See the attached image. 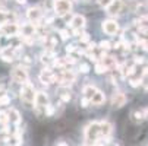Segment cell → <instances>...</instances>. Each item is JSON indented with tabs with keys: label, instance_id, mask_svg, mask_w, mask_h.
<instances>
[{
	"label": "cell",
	"instance_id": "7a4b0ae2",
	"mask_svg": "<svg viewBox=\"0 0 148 146\" xmlns=\"http://www.w3.org/2000/svg\"><path fill=\"white\" fill-rule=\"evenodd\" d=\"M53 7L57 16H66L72 9V3L69 0H54Z\"/></svg>",
	"mask_w": 148,
	"mask_h": 146
},
{
	"label": "cell",
	"instance_id": "4fadbf2b",
	"mask_svg": "<svg viewBox=\"0 0 148 146\" xmlns=\"http://www.w3.org/2000/svg\"><path fill=\"white\" fill-rule=\"evenodd\" d=\"M90 102H92L94 105H101L104 102V94L100 92V91H95V94L92 95V98L90 99Z\"/></svg>",
	"mask_w": 148,
	"mask_h": 146
},
{
	"label": "cell",
	"instance_id": "7bdbcfd3",
	"mask_svg": "<svg viewBox=\"0 0 148 146\" xmlns=\"http://www.w3.org/2000/svg\"><path fill=\"white\" fill-rule=\"evenodd\" d=\"M94 146H103V145H94Z\"/></svg>",
	"mask_w": 148,
	"mask_h": 146
},
{
	"label": "cell",
	"instance_id": "d6986e66",
	"mask_svg": "<svg viewBox=\"0 0 148 146\" xmlns=\"http://www.w3.org/2000/svg\"><path fill=\"white\" fill-rule=\"evenodd\" d=\"M106 70H107V67H106L103 63H97V65H95V73L101 75V73H104Z\"/></svg>",
	"mask_w": 148,
	"mask_h": 146
},
{
	"label": "cell",
	"instance_id": "4316f807",
	"mask_svg": "<svg viewBox=\"0 0 148 146\" xmlns=\"http://www.w3.org/2000/svg\"><path fill=\"white\" fill-rule=\"evenodd\" d=\"M110 2H112V0H98V5L103 6V7H107L110 5Z\"/></svg>",
	"mask_w": 148,
	"mask_h": 146
},
{
	"label": "cell",
	"instance_id": "5b68a950",
	"mask_svg": "<svg viewBox=\"0 0 148 146\" xmlns=\"http://www.w3.org/2000/svg\"><path fill=\"white\" fill-rule=\"evenodd\" d=\"M103 31L106 34H109V35H114L119 31V25H117L116 20H112V19L110 20H104L103 22Z\"/></svg>",
	"mask_w": 148,
	"mask_h": 146
},
{
	"label": "cell",
	"instance_id": "7c38bea8",
	"mask_svg": "<svg viewBox=\"0 0 148 146\" xmlns=\"http://www.w3.org/2000/svg\"><path fill=\"white\" fill-rule=\"evenodd\" d=\"M84 25H85V18L81 16V15H75L71 20V26L75 29V28H84Z\"/></svg>",
	"mask_w": 148,
	"mask_h": 146
},
{
	"label": "cell",
	"instance_id": "60d3db41",
	"mask_svg": "<svg viewBox=\"0 0 148 146\" xmlns=\"http://www.w3.org/2000/svg\"><path fill=\"white\" fill-rule=\"evenodd\" d=\"M120 47V43H116V44H113V48H119Z\"/></svg>",
	"mask_w": 148,
	"mask_h": 146
},
{
	"label": "cell",
	"instance_id": "603a6c76",
	"mask_svg": "<svg viewBox=\"0 0 148 146\" xmlns=\"http://www.w3.org/2000/svg\"><path fill=\"white\" fill-rule=\"evenodd\" d=\"M9 102H10V98L8 95H3L2 98H0V105H6V104H9Z\"/></svg>",
	"mask_w": 148,
	"mask_h": 146
},
{
	"label": "cell",
	"instance_id": "9c48e42d",
	"mask_svg": "<svg viewBox=\"0 0 148 146\" xmlns=\"http://www.w3.org/2000/svg\"><path fill=\"white\" fill-rule=\"evenodd\" d=\"M122 6H123L122 0H112L110 5L106 7V10H107L109 15H117V13L122 10Z\"/></svg>",
	"mask_w": 148,
	"mask_h": 146
},
{
	"label": "cell",
	"instance_id": "8992f818",
	"mask_svg": "<svg viewBox=\"0 0 148 146\" xmlns=\"http://www.w3.org/2000/svg\"><path fill=\"white\" fill-rule=\"evenodd\" d=\"M0 31H2L6 37H12V35H16L18 34V31H19V26L16 25V24H13V22H6V24H3L2 25V28H0Z\"/></svg>",
	"mask_w": 148,
	"mask_h": 146
},
{
	"label": "cell",
	"instance_id": "277c9868",
	"mask_svg": "<svg viewBox=\"0 0 148 146\" xmlns=\"http://www.w3.org/2000/svg\"><path fill=\"white\" fill-rule=\"evenodd\" d=\"M12 79H13V82L21 83V85H22V83H25L28 80V73H27V70L22 66L15 67L13 72H12Z\"/></svg>",
	"mask_w": 148,
	"mask_h": 146
},
{
	"label": "cell",
	"instance_id": "4dcf8cb0",
	"mask_svg": "<svg viewBox=\"0 0 148 146\" xmlns=\"http://www.w3.org/2000/svg\"><path fill=\"white\" fill-rule=\"evenodd\" d=\"M66 51H68V53H73V51H76V45H75V44H69V45L66 47Z\"/></svg>",
	"mask_w": 148,
	"mask_h": 146
},
{
	"label": "cell",
	"instance_id": "e575fe53",
	"mask_svg": "<svg viewBox=\"0 0 148 146\" xmlns=\"http://www.w3.org/2000/svg\"><path fill=\"white\" fill-rule=\"evenodd\" d=\"M24 63L29 65V63H31V58H29V57H24Z\"/></svg>",
	"mask_w": 148,
	"mask_h": 146
},
{
	"label": "cell",
	"instance_id": "7402d4cb",
	"mask_svg": "<svg viewBox=\"0 0 148 146\" xmlns=\"http://www.w3.org/2000/svg\"><path fill=\"white\" fill-rule=\"evenodd\" d=\"M63 60H65V65H75L76 63V58L72 57V56H68V57H65Z\"/></svg>",
	"mask_w": 148,
	"mask_h": 146
},
{
	"label": "cell",
	"instance_id": "52a82bcc",
	"mask_svg": "<svg viewBox=\"0 0 148 146\" xmlns=\"http://www.w3.org/2000/svg\"><path fill=\"white\" fill-rule=\"evenodd\" d=\"M125 104H126V95L125 94L117 92V94L113 95V98H112V107L113 108H120V107L125 105Z\"/></svg>",
	"mask_w": 148,
	"mask_h": 146
},
{
	"label": "cell",
	"instance_id": "9a60e30c",
	"mask_svg": "<svg viewBox=\"0 0 148 146\" xmlns=\"http://www.w3.org/2000/svg\"><path fill=\"white\" fill-rule=\"evenodd\" d=\"M2 58L5 60V61H8V63H10V61H13V50H10L9 47H6V48H3L2 50Z\"/></svg>",
	"mask_w": 148,
	"mask_h": 146
},
{
	"label": "cell",
	"instance_id": "5bb4252c",
	"mask_svg": "<svg viewBox=\"0 0 148 146\" xmlns=\"http://www.w3.org/2000/svg\"><path fill=\"white\" fill-rule=\"evenodd\" d=\"M8 117H9V121H10V123H15V124H19V123H21V115H19V113H18L15 108H10V110H9Z\"/></svg>",
	"mask_w": 148,
	"mask_h": 146
},
{
	"label": "cell",
	"instance_id": "f35d334b",
	"mask_svg": "<svg viewBox=\"0 0 148 146\" xmlns=\"http://www.w3.org/2000/svg\"><path fill=\"white\" fill-rule=\"evenodd\" d=\"M144 86H145V89L148 91V77H147V79L144 80Z\"/></svg>",
	"mask_w": 148,
	"mask_h": 146
},
{
	"label": "cell",
	"instance_id": "e0dca14e",
	"mask_svg": "<svg viewBox=\"0 0 148 146\" xmlns=\"http://www.w3.org/2000/svg\"><path fill=\"white\" fill-rule=\"evenodd\" d=\"M8 123H9L8 113H6V111H0V124H3V126H6Z\"/></svg>",
	"mask_w": 148,
	"mask_h": 146
},
{
	"label": "cell",
	"instance_id": "d590c367",
	"mask_svg": "<svg viewBox=\"0 0 148 146\" xmlns=\"http://www.w3.org/2000/svg\"><path fill=\"white\" fill-rule=\"evenodd\" d=\"M88 57H90V60H92V61L97 60V56H94V54H88Z\"/></svg>",
	"mask_w": 148,
	"mask_h": 146
},
{
	"label": "cell",
	"instance_id": "d6a6232c",
	"mask_svg": "<svg viewBox=\"0 0 148 146\" xmlns=\"http://www.w3.org/2000/svg\"><path fill=\"white\" fill-rule=\"evenodd\" d=\"M94 48H95V44H94V43H88L87 50H88V51H91V50H94Z\"/></svg>",
	"mask_w": 148,
	"mask_h": 146
},
{
	"label": "cell",
	"instance_id": "b9f144b4",
	"mask_svg": "<svg viewBox=\"0 0 148 146\" xmlns=\"http://www.w3.org/2000/svg\"><path fill=\"white\" fill-rule=\"evenodd\" d=\"M144 117H147V118H148V108L144 111Z\"/></svg>",
	"mask_w": 148,
	"mask_h": 146
},
{
	"label": "cell",
	"instance_id": "74e56055",
	"mask_svg": "<svg viewBox=\"0 0 148 146\" xmlns=\"http://www.w3.org/2000/svg\"><path fill=\"white\" fill-rule=\"evenodd\" d=\"M57 146H69V145H68L66 142H59V143H57Z\"/></svg>",
	"mask_w": 148,
	"mask_h": 146
},
{
	"label": "cell",
	"instance_id": "8d00e7d4",
	"mask_svg": "<svg viewBox=\"0 0 148 146\" xmlns=\"http://www.w3.org/2000/svg\"><path fill=\"white\" fill-rule=\"evenodd\" d=\"M139 31H141L142 34H145V32H148V29H147L145 26H141V28H139Z\"/></svg>",
	"mask_w": 148,
	"mask_h": 146
},
{
	"label": "cell",
	"instance_id": "836d02e7",
	"mask_svg": "<svg viewBox=\"0 0 148 146\" xmlns=\"http://www.w3.org/2000/svg\"><path fill=\"white\" fill-rule=\"evenodd\" d=\"M135 63H139V65H141V63H144V58L136 56V57H135Z\"/></svg>",
	"mask_w": 148,
	"mask_h": 146
},
{
	"label": "cell",
	"instance_id": "30bf717a",
	"mask_svg": "<svg viewBox=\"0 0 148 146\" xmlns=\"http://www.w3.org/2000/svg\"><path fill=\"white\" fill-rule=\"evenodd\" d=\"M49 102V98L44 92H37L35 98H34V105L35 107H46Z\"/></svg>",
	"mask_w": 148,
	"mask_h": 146
},
{
	"label": "cell",
	"instance_id": "83f0119b",
	"mask_svg": "<svg viewBox=\"0 0 148 146\" xmlns=\"http://www.w3.org/2000/svg\"><path fill=\"white\" fill-rule=\"evenodd\" d=\"M138 44H139V45H142V48H144V50H148V43H147L145 39H138Z\"/></svg>",
	"mask_w": 148,
	"mask_h": 146
},
{
	"label": "cell",
	"instance_id": "cb8c5ba5",
	"mask_svg": "<svg viewBox=\"0 0 148 146\" xmlns=\"http://www.w3.org/2000/svg\"><path fill=\"white\" fill-rule=\"evenodd\" d=\"M81 43H84V44H88L90 43V34H82V37H81Z\"/></svg>",
	"mask_w": 148,
	"mask_h": 146
},
{
	"label": "cell",
	"instance_id": "3957f363",
	"mask_svg": "<svg viewBox=\"0 0 148 146\" xmlns=\"http://www.w3.org/2000/svg\"><path fill=\"white\" fill-rule=\"evenodd\" d=\"M85 136H87V140L88 142H94L100 137V123L97 121H92L90 126L85 129Z\"/></svg>",
	"mask_w": 148,
	"mask_h": 146
},
{
	"label": "cell",
	"instance_id": "d4e9b609",
	"mask_svg": "<svg viewBox=\"0 0 148 146\" xmlns=\"http://www.w3.org/2000/svg\"><path fill=\"white\" fill-rule=\"evenodd\" d=\"M79 70H81V73H88V72H90V66L85 65V63H82V65L79 66Z\"/></svg>",
	"mask_w": 148,
	"mask_h": 146
},
{
	"label": "cell",
	"instance_id": "f1b7e54d",
	"mask_svg": "<svg viewBox=\"0 0 148 146\" xmlns=\"http://www.w3.org/2000/svg\"><path fill=\"white\" fill-rule=\"evenodd\" d=\"M60 98H62V101H71V94L69 92H65V94L60 95Z\"/></svg>",
	"mask_w": 148,
	"mask_h": 146
},
{
	"label": "cell",
	"instance_id": "8fae6325",
	"mask_svg": "<svg viewBox=\"0 0 148 146\" xmlns=\"http://www.w3.org/2000/svg\"><path fill=\"white\" fill-rule=\"evenodd\" d=\"M110 133H112V124L109 121H101L100 123V136L109 137Z\"/></svg>",
	"mask_w": 148,
	"mask_h": 146
},
{
	"label": "cell",
	"instance_id": "f546056e",
	"mask_svg": "<svg viewBox=\"0 0 148 146\" xmlns=\"http://www.w3.org/2000/svg\"><path fill=\"white\" fill-rule=\"evenodd\" d=\"M134 115H135V120H136V121H141V120L144 118V113H139V111L134 113Z\"/></svg>",
	"mask_w": 148,
	"mask_h": 146
},
{
	"label": "cell",
	"instance_id": "ac0fdd59",
	"mask_svg": "<svg viewBox=\"0 0 148 146\" xmlns=\"http://www.w3.org/2000/svg\"><path fill=\"white\" fill-rule=\"evenodd\" d=\"M139 83H142V77H139V79H134V77H131V79H129V85H131L132 88L139 86Z\"/></svg>",
	"mask_w": 148,
	"mask_h": 146
},
{
	"label": "cell",
	"instance_id": "ab89813d",
	"mask_svg": "<svg viewBox=\"0 0 148 146\" xmlns=\"http://www.w3.org/2000/svg\"><path fill=\"white\" fill-rule=\"evenodd\" d=\"M16 2H18L19 5H25V3H27V0H16Z\"/></svg>",
	"mask_w": 148,
	"mask_h": 146
},
{
	"label": "cell",
	"instance_id": "44dd1931",
	"mask_svg": "<svg viewBox=\"0 0 148 146\" xmlns=\"http://www.w3.org/2000/svg\"><path fill=\"white\" fill-rule=\"evenodd\" d=\"M44 113H46V115H53L54 114V107L50 105V104H47V105L44 107Z\"/></svg>",
	"mask_w": 148,
	"mask_h": 146
},
{
	"label": "cell",
	"instance_id": "2e32d148",
	"mask_svg": "<svg viewBox=\"0 0 148 146\" xmlns=\"http://www.w3.org/2000/svg\"><path fill=\"white\" fill-rule=\"evenodd\" d=\"M95 88L94 86H91V85H88V86H85L84 88V98H87V99H91L92 98V95L95 94Z\"/></svg>",
	"mask_w": 148,
	"mask_h": 146
},
{
	"label": "cell",
	"instance_id": "ba28073f",
	"mask_svg": "<svg viewBox=\"0 0 148 146\" xmlns=\"http://www.w3.org/2000/svg\"><path fill=\"white\" fill-rule=\"evenodd\" d=\"M27 16L34 25H37L40 22V19H41V10L38 7H29L28 12H27Z\"/></svg>",
	"mask_w": 148,
	"mask_h": 146
},
{
	"label": "cell",
	"instance_id": "1f68e13d",
	"mask_svg": "<svg viewBox=\"0 0 148 146\" xmlns=\"http://www.w3.org/2000/svg\"><path fill=\"white\" fill-rule=\"evenodd\" d=\"M88 104H90V99H87V98H84V99L81 101V107H84V108H87V107H88Z\"/></svg>",
	"mask_w": 148,
	"mask_h": 146
},
{
	"label": "cell",
	"instance_id": "6da1fadb",
	"mask_svg": "<svg viewBox=\"0 0 148 146\" xmlns=\"http://www.w3.org/2000/svg\"><path fill=\"white\" fill-rule=\"evenodd\" d=\"M35 98V91L34 86L29 80H27L25 83H22V89H21V99L27 104H32Z\"/></svg>",
	"mask_w": 148,
	"mask_h": 146
},
{
	"label": "cell",
	"instance_id": "ffe728a7",
	"mask_svg": "<svg viewBox=\"0 0 148 146\" xmlns=\"http://www.w3.org/2000/svg\"><path fill=\"white\" fill-rule=\"evenodd\" d=\"M60 38L63 39V41H66V39H69V37H71V34H69V31L68 29H60Z\"/></svg>",
	"mask_w": 148,
	"mask_h": 146
},
{
	"label": "cell",
	"instance_id": "484cf974",
	"mask_svg": "<svg viewBox=\"0 0 148 146\" xmlns=\"http://www.w3.org/2000/svg\"><path fill=\"white\" fill-rule=\"evenodd\" d=\"M110 45H112V44L109 43V41H101V43H100V47H101L103 50H109V48H112Z\"/></svg>",
	"mask_w": 148,
	"mask_h": 146
}]
</instances>
